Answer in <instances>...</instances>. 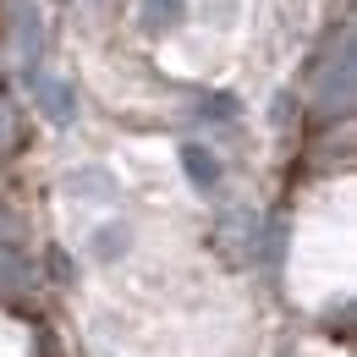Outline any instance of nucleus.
I'll return each mask as SVG.
<instances>
[{"label": "nucleus", "mask_w": 357, "mask_h": 357, "mask_svg": "<svg viewBox=\"0 0 357 357\" xmlns=\"http://www.w3.org/2000/svg\"><path fill=\"white\" fill-rule=\"evenodd\" d=\"M0 357H33V335H28V324L17 319V313L0 308Z\"/></svg>", "instance_id": "f257e3e1"}, {"label": "nucleus", "mask_w": 357, "mask_h": 357, "mask_svg": "<svg viewBox=\"0 0 357 357\" xmlns=\"http://www.w3.org/2000/svg\"><path fill=\"white\" fill-rule=\"evenodd\" d=\"M17 137H22V121H17V110L0 99V160H6V149H17Z\"/></svg>", "instance_id": "f03ea898"}]
</instances>
